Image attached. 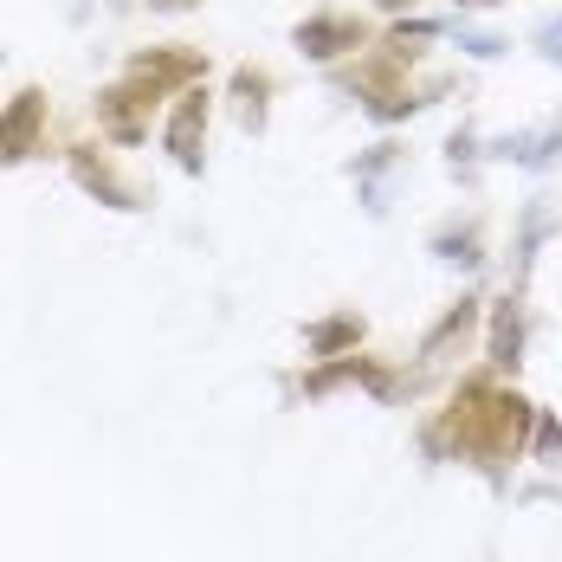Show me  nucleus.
<instances>
[{
  "label": "nucleus",
  "instance_id": "f257e3e1",
  "mask_svg": "<svg viewBox=\"0 0 562 562\" xmlns=\"http://www.w3.org/2000/svg\"><path fill=\"white\" fill-rule=\"evenodd\" d=\"M530 401H517V394H465V407L452 414L447 427L459 434V447L465 452H485V459H505V452H517V440H524V414Z\"/></svg>",
  "mask_w": 562,
  "mask_h": 562
},
{
  "label": "nucleus",
  "instance_id": "f03ea898",
  "mask_svg": "<svg viewBox=\"0 0 562 562\" xmlns=\"http://www.w3.org/2000/svg\"><path fill=\"white\" fill-rule=\"evenodd\" d=\"M201 136H207V91H188L169 116V149L188 175H201Z\"/></svg>",
  "mask_w": 562,
  "mask_h": 562
},
{
  "label": "nucleus",
  "instance_id": "7ed1b4c3",
  "mask_svg": "<svg viewBox=\"0 0 562 562\" xmlns=\"http://www.w3.org/2000/svg\"><path fill=\"white\" fill-rule=\"evenodd\" d=\"M297 46L311 58H337V53H349V46H362V20H349V13H317V20L297 26Z\"/></svg>",
  "mask_w": 562,
  "mask_h": 562
},
{
  "label": "nucleus",
  "instance_id": "20e7f679",
  "mask_svg": "<svg viewBox=\"0 0 562 562\" xmlns=\"http://www.w3.org/2000/svg\"><path fill=\"white\" fill-rule=\"evenodd\" d=\"M40 116H46V98L40 91H20L13 98V111L0 116V162H20L26 156V143L40 136Z\"/></svg>",
  "mask_w": 562,
  "mask_h": 562
},
{
  "label": "nucleus",
  "instance_id": "39448f33",
  "mask_svg": "<svg viewBox=\"0 0 562 562\" xmlns=\"http://www.w3.org/2000/svg\"><path fill=\"white\" fill-rule=\"evenodd\" d=\"M71 169H78V181H85V188H98V194H104L111 207H143V201H136V194H130V188H123V181H116V175L104 169V162H91L85 149L71 156Z\"/></svg>",
  "mask_w": 562,
  "mask_h": 562
},
{
  "label": "nucleus",
  "instance_id": "423d86ee",
  "mask_svg": "<svg viewBox=\"0 0 562 562\" xmlns=\"http://www.w3.org/2000/svg\"><path fill=\"white\" fill-rule=\"evenodd\" d=\"M266 91H272V85H266V71H239V78H233V98H239L233 111H239L246 130H259V123H266Z\"/></svg>",
  "mask_w": 562,
  "mask_h": 562
},
{
  "label": "nucleus",
  "instance_id": "0eeeda50",
  "mask_svg": "<svg viewBox=\"0 0 562 562\" xmlns=\"http://www.w3.org/2000/svg\"><path fill=\"white\" fill-rule=\"evenodd\" d=\"M517 349H524V324H517V304H505L498 324H492V362L517 369Z\"/></svg>",
  "mask_w": 562,
  "mask_h": 562
},
{
  "label": "nucleus",
  "instance_id": "6e6552de",
  "mask_svg": "<svg viewBox=\"0 0 562 562\" xmlns=\"http://www.w3.org/2000/svg\"><path fill=\"white\" fill-rule=\"evenodd\" d=\"M349 342H362V317H330V324L311 330V349H317V356H337Z\"/></svg>",
  "mask_w": 562,
  "mask_h": 562
},
{
  "label": "nucleus",
  "instance_id": "1a4fd4ad",
  "mask_svg": "<svg viewBox=\"0 0 562 562\" xmlns=\"http://www.w3.org/2000/svg\"><path fill=\"white\" fill-rule=\"evenodd\" d=\"M472 317H479L472 304H459V311H447V324H440V330L427 337V349H420V356H447V342H452V337H465V330H472Z\"/></svg>",
  "mask_w": 562,
  "mask_h": 562
},
{
  "label": "nucleus",
  "instance_id": "9d476101",
  "mask_svg": "<svg viewBox=\"0 0 562 562\" xmlns=\"http://www.w3.org/2000/svg\"><path fill=\"white\" fill-rule=\"evenodd\" d=\"M537 53H543V58H557V65H562V13L537 26Z\"/></svg>",
  "mask_w": 562,
  "mask_h": 562
},
{
  "label": "nucleus",
  "instance_id": "9b49d317",
  "mask_svg": "<svg viewBox=\"0 0 562 562\" xmlns=\"http://www.w3.org/2000/svg\"><path fill=\"white\" fill-rule=\"evenodd\" d=\"M459 46H465L472 58H498L505 53V40H492V33H459Z\"/></svg>",
  "mask_w": 562,
  "mask_h": 562
},
{
  "label": "nucleus",
  "instance_id": "f8f14e48",
  "mask_svg": "<svg viewBox=\"0 0 562 562\" xmlns=\"http://www.w3.org/2000/svg\"><path fill=\"white\" fill-rule=\"evenodd\" d=\"M537 434H543V452L562 459V427H557V420H537Z\"/></svg>",
  "mask_w": 562,
  "mask_h": 562
},
{
  "label": "nucleus",
  "instance_id": "ddd939ff",
  "mask_svg": "<svg viewBox=\"0 0 562 562\" xmlns=\"http://www.w3.org/2000/svg\"><path fill=\"white\" fill-rule=\"evenodd\" d=\"M156 7H194V0H156Z\"/></svg>",
  "mask_w": 562,
  "mask_h": 562
},
{
  "label": "nucleus",
  "instance_id": "4468645a",
  "mask_svg": "<svg viewBox=\"0 0 562 562\" xmlns=\"http://www.w3.org/2000/svg\"><path fill=\"white\" fill-rule=\"evenodd\" d=\"M459 7H492V0H459Z\"/></svg>",
  "mask_w": 562,
  "mask_h": 562
},
{
  "label": "nucleus",
  "instance_id": "2eb2a0df",
  "mask_svg": "<svg viewBox=\"0 0 562 562\" xmlns=\"http://www.w3.org/2000/svg\"><path fill=\"white\" fill-rule=\"evenodd\" d=\"M382 7H407V0H382Z\"/></svg>",
  "mask_w": 562,
  "mask_h": 562
}]
</instances>
